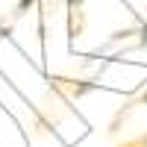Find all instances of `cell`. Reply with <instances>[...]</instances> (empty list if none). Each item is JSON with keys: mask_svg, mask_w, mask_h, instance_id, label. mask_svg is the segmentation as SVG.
<instances>
[{"mask_svg": "<svg viewBox=\"0 0 147 147\" xmlns=\"http://www.w3.org/2000/svg\"><path fill=\"white\" fill-rule=\"evenodd\" d=\"M0 147H30L21 124L6 106H0Z\"/></svg>", "mask_w": 147, "mask_h": 147, "instance_id": "obj_1", "label": "cell"}]
</instances>
